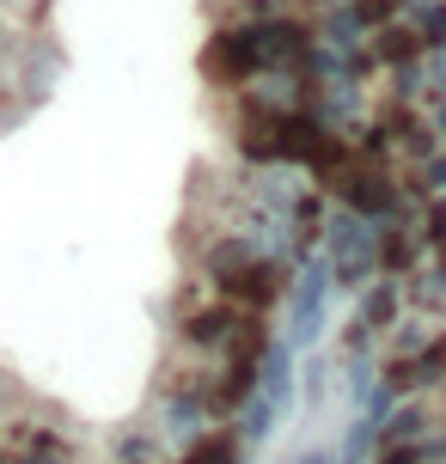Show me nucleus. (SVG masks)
<instances>
[{"label":"nucleus","instance_id":"5","mask_svg":"<svg viewBox=\"0 0 446 464\" xmlns=\"http://www.w3.org/2000/svg\"><path fill=\"white\" fill-rule=\"evenodd\" d=\"M220 281V294L238 305H269L276 294H282V281H276V263L269 256H245L238 269H227V276H214Z\"/></svg>","mask_w":446,"mask_h":464},{"label":"nucleus","instance_id":"14","mask_svg":"<svg viewBox=\"0 0 446 464\" xmlns=\"http://www.w3.org/2000/svg\"><path fill=\"white\" fill-rule=\"evenodd\" d=\"M434 446H403V440H392V452H385V464H422Z\"/></svg>","mask_w":446,"mask_h":464},{"label":"nucleus","instance_id":"2","mask_svg":"<svg viewBox=\"0 0 446 464\" xmlns=\"http://www.w3.org/2000/svg\"><path fill=\"white\" fill-rule=\"evenodd\" d=\"M287 392H294V361H287V348H269L257 379H251V392H245V434H251V440H263V434L282 421Z\"/></svg>","mask_w":446,"mask_h":464},{"label":"nucleus","instance_id":"6","mask_svg":"<svg viewBox=\"0 0 446 464\" xmlns=\"http://www.w3.org/2000/svg\"><path fill=\"white\" fill-rule=\"evenodd\" d=\"M441 379H446V336H434L410 361H392L385 367V392H422V385H441Z\"/></svg>","mask_w":446,"mask_h":464},{"label":"nucleus","instance_id":"16","mask_svg":"<svg viewBox=\"0 0 446 464\" xmlns=\"http://www.w3.org/2000/svg\"><path fill=\"white\" fill-rule=\"evenodd\" d=\"M428 184H434V189H446V160H434V165H428Z\"/></svg>","mask_w":446,"mask_h":464},{"label":"nucleus","instance_id":"11","mask_svg":"<svg viewBox=\"0 0 446 464\" xmlns=\"http://www.w3.org/2000/svg\"><path fill=\"white\" fill-rule=\"evenodd\" d=\"M184 464H238V452H233V440H202Z\"/></svg>","mask_w":446,"mask_h":464},{"label":"nucleus","instance_id":"15","mask_svg":"<svg viewBox=\"0 0 446 464\" xmlns=\"http://www.w3.org/2000/svg\"><path fill=\"white\" fill-rule=\"evenodd\" d=\"M398 0H354V19H385Z\"/></svg>","mask_w":446,"mask_h":464},{"label":"nucleus","instance_id":"3","mask_svg":"<svg viewBox=\"0 0 446 464\" xmlns=\"http://www.w3.org/2000/svg\"><path fill=\"white\" fill-rule=\"evenodd\" d=\"M330 276L343 281V287H361V281L379 269V232L354 214V220H343V227L330 232Z\"/></svg>","mask_w":446,"mask_h":464},{"label":"nucleus","instance_id":"13","mask_svg":"<svg viewBox=\"0 0 446 464\" xmlns=\"http://www.w3.org/2000/svg\"><path fill=\"white\" fill-rule=\"evenodd\" d=\"M422 44H446V6H428L422 13Z\"/></svg>","mask_w":446,"mask_h":464},{"label":"nucleus","instance_id":"1","mask_svg":"<svg viewBox=\"0 0 446 464\" xmlns=\"http://www.w3.org/2000/svg\"><path fill=\"white\" fill-rule=\"evenodd\" d=\"M312 55V37L287 19H257L238 24V31H220L208 44V73L214 80H251V73H282L300 68Z\"/></svg>","mask_w":446,"mask_h":464},{"label":"nucleus","instance_id":"10","mask_svg":"<svg viewBox=\"0 0 446 464\" xmlns=\"http://www.w3.org/2000/svg\"><path fill=\"white\" fill-rule=\"evenodd\" d=\"M416 434H422V403H403L398 416L379 428V440H416Z\"/></svg>","mask_w":446,"mask_h":464},{"label":"nucleus","instance_id":"12","mask_svg":"<svg viewBox=\"0 0 446 464\" xmlns=\"http://www.w3.org/2000/svg\"><path fill=\"white\" fill-rule=\"evenodd\" d=\"M416 44H422L416 31H398V24H392V31H385V44H379V49H385V62H398V55L410 62V55H416Z\"/></svg>","mask_w":446,"mask_h":464},{"label":"nucleus","instance_id":"9","mask_svg":"<svg viewBox=\"0 0 446 464\" xmlns=\"http://www.w3.org/2000/svg\"><path fill=\"white\" fill-rule=\"evenodd\" d=\"M398 300H403V287H398V281H379L373 294L361 300V324H367V330L392 324V318H398Z\"/></svg>","mask_w":446,"mask_h":464},{"label":"nucleus","instance_id":"7","mask_svg":"<svg viewBox=\"0 0 446 464\" xmlns=\"http://www.w3.org/2000/svg\"><path fill=\"white\" fill-rule=\"evenodd\" d=\"M325 294H330V263L318 256L300 276V294H294V343H312L318 324H325Z\"/></svg>","mask_w":446,"mask_h":464},{"label":"nucleus","instance_id":"4","mask_svg":"<svg viewBox=\"0 0 446 464\" xmlns=\"http://www.w3.org/2000/svg\"><path fill=\"white\" fill-rule=\"evenodd\" d=\"M330 184H336V196H343V202H349L361 220H379V214L398 208V189L385 184L379 171H354V165H343V171H336Z\"/></svg>","mask_w":446,"mask_h":464},{"label":"nucleus","instance_id":"8","mask_svg":"<svg viewBox=\"0 0 446 464\" xmlns=\"http://www.w3.org/2000/svg\"><path fill=\"white\" fill-rule=\"evenodd\" d=\"M245 330H251V318H245V312H233V305H214V312H196V318H189L184 336H189L196 348H233Z\"/></svg>","mask_w":446,"mask_h":464}]
</instances>
